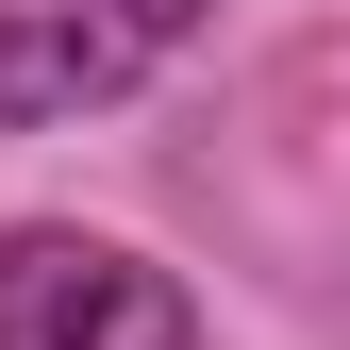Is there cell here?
Here are the masks:
<instances>
[{
	"label": "cell",
	"instance_id": "2",
	"mask_svg": "<svg viewBox=\"0 0 350 350\" xmlns=\"http://www.w3.org/2000/svg\"><path fill=\"white\" fill-rule=\"evenodd\" d=\"M217 0H0V134H67V117L134 100Z\"/></svg>",
	"mask_w": 350,
	"mask_h": 350
},
{
	"label": "cell",
	"instance_id": "1",
	"mask_svg": "<svg viewBox=\"0 0 350 350\" xmlns=\"http://www.w3.org/2000/svg\"><path fill=\"white\" fill-rule=\"evenodd\" d=\"M0 350H200V300H184V267H150L134 234L17 217V234H0Z\"/></svg>",
	"mask_w": 350,
	"mask_h": 350
}]
</instances>
